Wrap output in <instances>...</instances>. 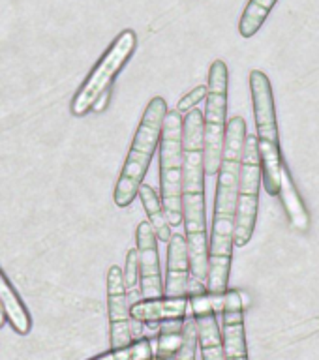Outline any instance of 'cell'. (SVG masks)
<instances>
[{"label": "cell", "mask_w": 319, "mask_h": 360, "mask_svg": "<svg viewBox=\"0 0 319 360\" xmlns=\"http://www.w3.org/2000/svg\"><path fill=\"white\" fill-rule=\"evenodd\" d=\"M246 122L242 117H233L227 122L224 143V160L218 171V186L214 199L213 233L208 240V280L207 289L213 295H224L230 285L233 238H235L237 201L241 163L246 143Z\"/></svg>", "instance_id": "1"}, {"label": "cell", "mask_w": 319, "mask_h": 360, "mask_svg": "<svg viewBox=\"0 0 319 360\" xmlns=\"http://www.w3.org/2000/svg\"><path fill=\"white\" fill-rule=\"evenodd\" d=\"M165 115H168L165 100L162 96L152 98L143 112V118H141L132 146H130L128 158L124 162L123 173L115 186L113 197H115V205L118 208H128L137 197L139 186L143 184L152 156L156 152V146L160 145Z\"/></svg>", "instance_id": "2"}, {"label": "cell", "mask_w": 319, "mask_h": 360, "mask_svg": "<svg viewBox=\"0 0 319 360\" xmlns=\"http://www.w3.org/2000/svg\"><path fill=\"white\" fill-rule=\"evenodd\" d=\"M250 92H252L259 156L263 167V186L269 195H278L284 158H282L278 124H276L273 84L263 72L259 70L250 72Z\"/></svg>", "instance_id": "3"}, {"label": "cell", "mask_w": 319, "mask_h": 360, "mask_svg": "<svg viewBox=\"0 0 319 360\" xmlns=\"http://www.w3.org/2000/svg\"><path fill=\"white\" fill-rule=\"evenodd\" d=\"M184 118L177 109L168 111L160 137V197L168 214L169 225L179 227L184 221L182 212V176H184V150H182Z\"/></svg>", "instance_id": "4"}, {"label": "cell", "mask_w": 319, "mask_h": 360, "mask_svg": "<svg viewBox=\"0 0 319 360\" xmlns=\"http://www.w3.org/2000/svg\"><path fill=\"white\" fill-rule=\"evenodd\" d=\"M135 47H137V34L132 28H126L113 39V44L107 47L100 60L96 62V66L90 70L83 84L73 96L70 105L73 117H85L87 112L92 111L96 100L100 98L101 92L111 89L113 81L126 66L130 56L134 55Z\"/></svg>", "instance_id": "5"}, {"label": "cell", "mask_w": 319, "mask_h": 360, "mask_svg": "<svg viewBox=\"0 0 319 360\" xmlns=\"http://www.w3.org/2000/svg\"><path fill=\"white\" fill-rule=\"evenodd\" d=\"M230 72L224 60H214L208 70V94L205 109V174H218L224 160L225 112H227Z\"/></svg>", "instance_id": "6"}, {"label": "cell", "mask_w": 319, "mask_h": 360, "mask_svg": "<svg viewBox=\"0 0 319 360\" xmlns=\"http://www.w3.org/2000/svg\"><path fill=\"white\" fill-rule=\"evenodd\" d=\"M263 182V167L259 156L258 135L248 134L244 143V154L241 163V180H239V201H237L235 238L237 248L246 246L252 240L256 221H258L259 186Z\"/></svg>", "instance_id": "7"}, {"label": "cell", "mask_w": 319, "mask_h": 360, "mask_svg": "<svg viewBox=\"0 0 319 360\" xmlns=\"http://www.w3.org/2000/svg\"><path fill=\"white\" fill-rule=\"evenodd\" d=\"M107 314H109V345L126 347L134 342L128 292L124 283V270L113 264L107 270Z\"/></svg>", "instance_id": "8"}, {"label": "cell", "mask_w": 319, "mask_h": 360, "mask_svg": "<svg viewBox=\"0 0 319 360\" xmlns=\"http://www.w3.org/2000/svg\"><path fill=\"white\" fill-rule=\"evenodd\" d=\"M222 338L225 360H248L246 330H244V304L241 291L227 289L222 302Z\"/></svg>", "instance_id": "9"}, {"label": "cell", "mask_w": 319, "mask_h": 360, "mask_svg": "<svg viewBox=\"0 0 319 360\" xmlns=\"http://www.w3.org/2000/svg\"><path fill=\"white\" fill-rule=\"evenodd\" d=\"M141 266V291L143 298L163 297L160 257H158V236L151 221H141L135 231Z\"/></svg>", "instance_id": "10"}, {"label": "cell", "mask_w": 319, "mask_h": 360, "mask_svg": "<svg viewBox=\"0 0 319 360\" xmlns=\"http://www.w3.org/2000/svg\"><path fill=\"white\" fill-rule=\"evenodd\" d=\"M190 274L188 242L184 235L175 233L168 242V272H165V283H163L165 297H186Z\"/></svg>", "instance_id": "11"}, {"label": "cell", "mask_w": 319, "mask_h": 360, "mask_svg": "<svg viewBox=\"0 0 319 360\" xmlns=\"http://www.w3.org/2000/svg\"><path fill=\"white\" fill-rule=\"evenodd\" d=\"M190 298L186 297H158L141 298L139 302L130 306V315L134 323H162L168 319L186 317Z\"/></svg>", "instance_id": "12"}, {"label": "cell", "mask_w": 319, "mask_h": 360, "mask_svg": "<svg viewBox=\"0 0 319 360\" xmlns=\"http://www.w3.org/2000/svg\"><path fill=\"white\" fill-rule=\"evenodd\" d=\"M278 197H280L284 210L287 214V219L292 221V225L297 231H308L310 229V214L306 210V205L303 202V197L299 193L297 184L293 180L289 169H287L286 162L282 165V176H280V190H278Z\"/></svg>", "instance_id": "13"}, {"label": "cell", "mask_w": 319, "mask_h": 360, "mask_svg": "<svg viewBox=\"0 0 319 360\" xmlns=\"http://www.w3.org/2000/svg\"><path fill=\"white\" fill-rule=\"evenodd\" d=\"M0 306L4 309L6 319L10 321L11 328L17 334L27 336L28 332H30V326H32L30 314H28L27 306L19 298L15 289L11 287L10 280L6 278L2 270H0Z\"/></svg>", "instance_id": "14"}, {"label": "cell", "mask_w": 319, "mask_h": 360, "mask_svg": "<svg viewBox=\"0 0 319 360\" xmlns=\"http://www.w3.org/2000/svg\"><path fill=\"white\" fill-rule=\"evenodd\" d=\"M143 207H145V212L149 216V221L152 224L154 231H156L158 240H162L168 244L169 238H171V225H169L168 214H165V208H163L162 197L158 195L154 188L149 184L139 186V191H137Z\"/></svg>", "instance_id": "15"}, {"label": "cell", "mask_w": 319, "mask_h": 360, "mask_svg": "<svg viewBox=\"0 0 319 360\" xmlns=\"http://www.w3.org/2000/svg\"><path fill=\"white\" fill-rule=\"evenodd\" d=\"M276 2L278 0H250L248 2L239 21V32L242 38H252L258 34V30H261L265 19L269 17Z\"/></svg>", "instance_id": "16"}, {"label": "cell", "mask_w": 319, "mask_h": 360, "mask_svg": "<svg viewBox=\"0 0 319 360\" xmlns=\"http://www.w3.org/2000/svg\"><path fill=\"white\" fill-rule=\"evenodd\" d=\"M154 353H156V347L151 338H137L126 347L111 349L89 360H152Z\"/></svg>", "instance_id": "17"}, {"label": "cell", "mask_w": 319, "mask_h": 360, "mask_svg": "<svg viewBox=\"0 0 319 360\" xmlns=\"http://www.w3.org/2000/svg\"><path fill=\"white\" fill-rule=\"evenodd\" d=\"M124 283H126V292H128L130 306L135 302H139L141 298H143V291H141V266L137 248H132L128 252V255H126Z\"/></svg>", "instance_id": "18"}, {"label": "cell", "mask_w": 319, "mask_h": 360, "mask_svg": "<svg viewBox=\"0 0 319 360\" xmlns=\"http://www.w3.org/2000/svg\"><path fill=\"white\" fill-rule=\"evenodd\" d=\"M207 94H208V86H196V89H192L190 92L186 96H182L177 103V111L182 115V112H190L192 109H196V105L199 103L201 100H207Z\"/></svg>", "instance_id": "19"}, {"label": "cell", "mask_w": 319, "mask_h": 360, "mask_svg": "<svg viewBox=\"0 0 319 360\" xmlns=\"http://www.w3.org/2000/svg\"><path fill=\"white\" fill-rule=\"evenodd\" d=\"M109 98H111V89L106 90V92H101L100 98L96 100L94 107H92V111H94V112H101V111H104V109H106V107H107V103H109Z\"/></svg>", "instance_id": "20"}]
</instances>
